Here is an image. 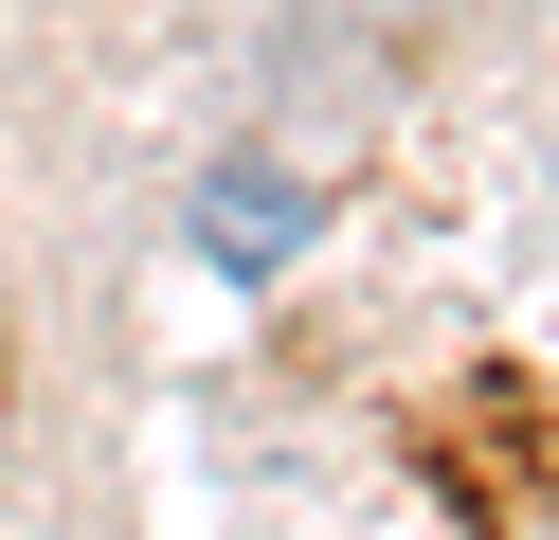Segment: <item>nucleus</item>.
<instances>
[{
  "label": "nucleus",
  "mask_w": 559,
  "mask_h": 540,
  "mask_svg": "<svg viewBox=\"0 0 559 540\" xmlns=\"http://www.w3.org/2000/svg\"><path fill=\"white\" fill-rule=\"evenodd\" d=\"M199 235H217L235 271H271V252L307 235V180H271V163H217V216H199Z\"/></svg>",
  "instance_id": "f257e3e1"
}]
</instances>
